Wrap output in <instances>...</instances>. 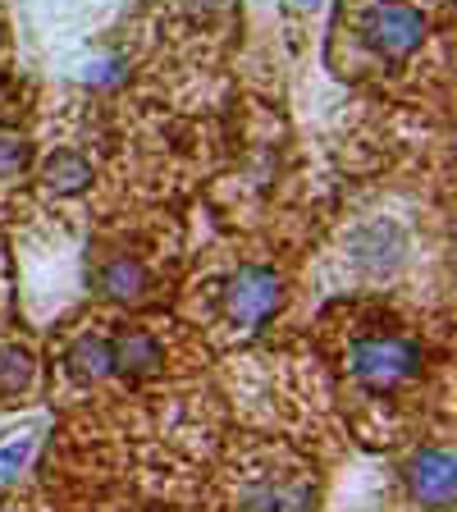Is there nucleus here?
Returning a JSON list of instances; mask_svg holds the SVG:
<instances>
[{
    "instance_id": "obj_8",
    "label": "nucleus",
    "mask_w": 457,
    "mask_h": 512,
    "mask_svg": "<svg viewBox=\"0 0 457 512\" xmlns=\"http://www.w3.org/2000/svg\"><path fill=\"white\" fill-rule=\"evenodd\" d=\"M101 293L115 302H128V298H142V288H147V270L138 266V261H128V256H119V261H110L106 270H101Z\"/></svg>"
},
{
    "instance_id": "obj_1",
    "label": "nucleus",
    "mask_w": 457,
    "mask_h": 512,
    "mask_svg": "<svg viewBox=\"0 0 457 512\" xmlns=\"http://www.w3.org/2000/svg\"><path fill=\"white\" fill-rule=\"evenodd\" d=\"M352 375L362 384H371V389H394V384H403L407 375L421 366V352L412 348L407 339H362L352 343V357H348Z\"/></svg>"
},
{
    "instance_id": "obj_5",
    "label": "nucleus",
    "mask_w": 457,
    "mask_h": 512,
    "mask_svg": "<svg viewBox=\"0 0 457 512\" xmlns=\"http://www.w3.org/2000/svg\"><path fill=\"white\" fill-rule=\"evenodd\" d=\"M110 371L119 375H156L160 371V343L142 330H128L110 343Z\"/></svg>"
},
{
    "instance_id": "obj_9",
    "label": "nucleus",
    "mask_w": 457,
    "mask_h": 512,
    "mask_svg": "<svg viewBox=\"0 0 457 512\" xmlns=\"http://www.w3.org/2000/svg\"><path fill=\"white\" fill-rule=\"evenodd\" d=\"M46 183H51L55 192H83L87 183H92V165H87L78 151H55L51 160H46Z\"/></svg>"
},
{
    "instance_id": "obj_11",
    "label": "nucleus",
    "mask_w": 457,
    "mask_h": 512,
    "mask_svg": "<svg viewBox=\"0 0 457 512\" xmlns=\"http://www.w3.org/2000/svg\"><path fill=\"white\" fill-rule=\"evenodd\" d=\"M28 165V142L14 138V133H0V179H10Z\"/></svg>"
},
{
    "instance_id": "obj_2",
    "label": "nucleus",
    "mask_w": 457,
    "mask_h": 512,
    "mask_svg": "<svg viewBox=\"0 0 457 512\" xmlns=\"http://www.w3.org/2000/svg\"><path fill=\"white\" fill-rule=\"evenodd\" d=\"M362 37L380 55L398 60V55H407V51L421 46V37H426V19H421L416 10H407V5H371L366 19H362Z\"/></svg>"
},
{
    "instance_id": "obj_12",
    "label": "nucleus",
    "mask_w": 457,
    "mask_h": 512,
    "mask_svg": "<svg viewBox=\"0 0 457 512\" xmlns=\"http://www.w3.org/2000/svg\"><path fill=\"white\" fill-rule=\"evenodd\" d=\"M28 458H32V439H10L0 448V480H10Z\"/></svg>"
},
{
    "instance_id": "obj_13",
    "label": "nucleus",
    "mask_w": 457,
    "mask_h": 512,
    "mask_svg": "<svg viewBox=\"0 0 457 512\" xmlns=\"http://www.w3.org/2000/svg\"><path fill=\"white\" fill-rule=\"evenodd\" d=\"M192 10H206V14H220V10H229V0H192Z\"/></svg>"
},
{
    "instance_id": "obj_6",
    "label": "nucleus",
    "mask_w": 457,
    "mask_h": 512,
    "mask_svg": "<svg viewBox=\"0 0 457 512\" xmlns=\"http://www.w3.org/2000/svg\"><path fill=\"white\" fill-rule=\"evenodd\" d=\"M311 494L302 480H266L247 494V512H307Z\"/></svg>"
},
{
    "instance_id": "obj_14",
    "label": "nucleus",
    "mask_w": 457,
    "mask_h": 512,
    "mask_svg": "<svg viewBox=\"0 0 457 512\" xmlns=\"http://www.w3.org/2000/svg\"><path fill=\"white\" fill-rule=\"evenodd\" d=\"M284 5H288V10H293V14H307V10H316L320 0H284Z\"/></svg>"
},
{
    "instance_id": "obj_7",
    "label": "nucleus",
    "mask_w": 457,
    "mask_h": 512,
    "mask_svg": "<svg viewBox=\"0 0 457 512\" xmlns=\"http://www.w3.org/2000/svg\"><path fill=\"white\" fill-rule=\"evenodd\" d=\"M64 366L74 371V380H101V375H110V343L101 334H83V339H74Z\"/></svg>"
},
{
    "instance_id": "obj_10",
    "label": "nucleus",
    "mask_w": 457,
    "mask_h": 512,
    "mask_svg": "<svg viewBox=\"0 0 457 512\" xmlns=\"http://www.w3.org/2000/svg\"><path fill=\"white\" fill-rule=\"evenodd\" d=\"M32 384V357L23 348H0V394H23Z\"/></svg>"
},
{
    "instance_id": "obj_4",
    "label": "nucleus",
    "mask_w": 457,
    "mask_h": 512,
    "mask_svg": "<svg viewBox=\"0 0 457 512\" xmlns=\"http://www.w3.org/2000/svg\"><path fill=\"white\" fill-rule=\"evenodd\" d=\"M407 490H412L421 503H430V508H444L457 490L453 458L439 453V448H421V453L407 462Z\"/></svg>"
},
{
    "instance_id": "obj_3",
    "label": "nucleus",
    "mask_w": 457,
    "mask_h": 512,
    "mask_svg": "<svg viewBox=\"0 0 457 512\" xmlns=\"http://www.w3.org/2000/svg\"><path fill=\"white\" fill-rule=\"evenodd\" d=\"M224 307H229V316H234L238 325H261V320L279 307V279H275V270L243 266L234 279H229V288H224Z\"/></svg>"
}]
</instances>
